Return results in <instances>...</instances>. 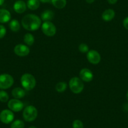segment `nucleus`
<instances>
[{"label":"nucleus","mask_w":128,"mask_h":128,"mask_svg":"<svg viewBox=\"0 0 128 128\" xmlns=\"http://www.w3.org/2000/svg\"><path fill=\"white\" fill-rule=\"evenodd\" d=\"M22 24L26 30L36 31L41 26L42 20L36 14H28L22 19Z\"/></svg>","instance_id":"obj_1"},{"label":"nucleus","mask_w":128,"mask_h":128,"mask_svg":"<svg viewBox=\"0 0 128 128\" xmlns=\"http://www.w3.org/2000/svg\"><path fill=\"white\" fill-rule=\"evenodd\" d=\"M21 84L24 89L31 90L36 86V79L35 77L31 74L26 73L22 75L21 77Z\"/></svg>","instance_id":"obj_2"},{"label":"nucleus","mask_w":128,"mask_h":128,"mask_svg":"<svg viewBox=\"0 0 128 128\" xmlns=\"http://www.w3.org/2000/svg\"><path fill=\"white\" fill-rule=\"evenodd\" d=\"M69 87L73 93L80 94L84 88V84L80 77H74L69 81Z\"/></svg>","instance_id":"obj_3"},{"label":"nucleus","mask_w":128,"mask_h":128,"mask_svg":"<svg viewBox=\"0 0 128 128\" xmlns=\"http://www.w3.org/2000/svg\"><path fill=\"white\" fill-rule=\"evenodd\" d=\"M38 116V110L34 106H28L26 107L23 112V118L27 122L35 120Z\"/></svg>","instance_id":"obj_4"},{"label":"nucleus","mask_w":128,"mask_h":128,"mask_svg":"<svg viewBox=\"0 0 128 128\" xmlns=\"http://www.w3.org/2000/svg\"><path fill=\"white\" fill-rule=\"evenodd\" d=\"M14 83L13 77L8 74L0 75V88L7 89L12 87Z\"/></svg>","instance_id":"obj_5"},{"label":"nucleus","mask_w":128,"mask_h":128,"mask_svg":"<svg viewBox=\"0 0 128 128\" xmlns=\"http://www.w3.org/2000/svg\"><path fill=\"white\" fill-rule=\"evenodd\" d=\"M42 31L47 36H53L56 34V28L51 22H44L42 24Z\"/></svg>","instance_id":"obj_6"},{"label":"nucleus","mask_w":128,"mask_h":128,"mask_svg":"<svg viewBox=\"0 0 128 128\" xmlns=\"http://www.w3.org/2000/svg\"><path fill=\"white\" fill-rule=\"evenodd\" d=\"M14 118L13 111L9 109H4L0 113V120L3 123L8 124L13 122Z\"/></svg>","instance_id":"obj_7"},{"label":"nucleus","mask_w":128,"mask_h":128,"mask_svg":"<svg viewBox=\"0 0 128 128\" xmlns=\"http://www.w3.org/2000/svg\"><path fill=\"white\" fill-rule=\"evenodd\" d=\"M8 107L13 112H20L24 108V104L23 102L20 100L17 99H11L9 100L8 103Z\"/></svg>","instance_id":"obj_8"},{"label":"nucleus","mask_w":128,"mask_h":128,"mask_svg":"<svg viewBox=\"0 0 128 128\" xmlns=\"http://www.w3.org/2000/svg\"><path fill=\"white\" fill-rule=\"evenodd\" d=\"M87 58L90 64L97 65L101 60V56L98 51L91 50L87 53Z\"/></svg>","instance_id":"obj_9"},{"label":"nucleus","mask_w":128,"mask_h":128,"mask_svg":"<svg viewBox=\"0 0 128 128\" xmlns=\"http://www.w3.org/2000/svg\"><path fill=\"white\" fill-rule=\"evenodd\" d=\"M29 47L27 45L23 44H18L14 46V52L16 55L19 56H27L30 54Z\"/></svg>","instance_id":"obj_10"},{"label":"nucleus","mask_w":128,"mask_h":128,"mask_svg":"<svg viewBox=\"0 0 128 128\" xmlns=\"http://www.w3.org/2000/svg\"><path fill=\"white\" fill-rule=\"evenodd\" d=\"M79 77L83 82H89L93 79L94 75L90 70L87 68H84L80 71Z\"/></svg>","instance_id":"obj_11"},{"label":"nucleus","mask_w":128,"mask_h":128,"mask_svg":"<svg viewBox=\"0 0 128 128\" xmlns=\"http://www.w3.org/2000/svg\"><path fill=\"white\" fill-rule=\"evenodd\" d=\"M26 4L22 0H18L14 3V5H13L14 10L15 11L16 13H19V14L24 13L26 10Z\"/></svg>","instance_id":"obj_12"},{"label":"nucleus","mask_w":128,"mask_h":128,"mask_svg":"<svg viewBox=\"0 0 128 128\" xmlns=\"http://www.w3.org/2000/svg\"><path fill=\"white\" fill-rule=\"evenodd\" d=\"M115 15L116 13L114 10L107 9L102 14V18L106 22H110L114 19Z\"/></svg>","instance_id":"obj_13"},{"label":"nucleus","mask_w":128,"mask_h":128,"mask_svg":"<svg viewBox=\"0 0 128 128\" xmlns=\"http://www.w3.org/2000/svg\"><path fill=\"white\" fill-rule=\"evenodd\" d=\"M11 20V13L6 9H0V23H5Z\"/></svg>","instance_id":"obj_14"},{"label":"nucleus","mask_w":128,"mask_h":128,"mask_svg":"<svg viewBox=\"0 0 128 128\" xmlns=\"http://www.w3.org/2000/svg\"><path fill=\"white\" fill-rule=\"evenodd\" d=\"M12 96L14 99H22L25 96V91L21 87H16L13 88L12 92Z\"/></svg>","instance_id":"obj_15"},{"label":"nucleus","mask_w":128,"mask_h":128,"mask_svg":"<svg viewBox=\"0 0 128 128\" xmlns=\"http://www.w3.org/2000/svg\"><path fill=\"white\" fill-rule=\"evenodd\" d=\"M54 17V13L50 10L44 11L41 14V20L44 22H51Z\"/></svg>","instance_id":"obj_16"},{"label":"nucleus","mask_w":128,"mask_h":128,"mask_svg":"<svg viewBox=\"0 0 128 128\" xmlns=\"http://www.w3.org/2000/svg\"><path fill=\"white\" fill-rule=\"evenodd\" d=\"M40 2L39 0H28L27 7L31 10H36L40 7Z\"/></svg>","instance_id":"obj_17"},{"label":"nucleus","mask_w":128,"mask_h":128,"mask_svg":"<svg viewBox=\"0 0 128 128\" xmlns=\"http://www.w3.org/2000/svg\"><path fill=\"white\" fill-rule=\"evenodd\" d=\"M9 27L12 32H17L20 30V24L17 20H12L10 22Z\"/></svg>","instance_id":"obj_18"},{"label":"nucleus","mask_w":128,"mask_h":128,"mask_svg":"<svg viewBox=\"0 0 128 128\" xmlns=\"http://www.w3.org/2000/svg\"><path fill=\"white\" fill-rule=\"evenodd\" d=\"M53 5L57 9H62L67 4V0H52Z\"/></svg>","instance_id":"obj_19"},{"label":"nucleus","mask_w":128,"mask_h":128,"mask_svg":"<svg viewBox=\"0 0 128 128\" xmlns=\"http://www.w3.org/2000/svg\"><path fill=\"white\" fill-rule=\"evenodd\" d=\"M23 41L27 45L31 46L35 42V37L32 34H26L23 37Z\"/></svg>","instance_id":"obj_20"},{"label":"nucleus","mask_w":128,"mask_h":128,"mask_svg":"<svg viewBox=\"0 0 128 128\" xmlns=\"http://www.w3.org/2000/svg\"><path fill=\"white\" fill-rule=\"evenodd\" d=\"M67 88V84L65 82H59L55 86V89L58 92H63Z\"/></svg>","instance_id":"obj_21"},{"label":"nucleus","mask_w":128,"mask_h":128,"mask_svg":"<svg viewBox=\"0 0 128 128\" xmlns=\"http://www.w3.org/2000/svg\"><path fill=\"white\" fill-rule=\"evenodd\" d=\"M11 128H24V123L23 120H15L11 124Z\"/></svg>","instance_id":"obj_22"},{"label":"nucleus","mask_w":128,"mask_h":128,"mask_svg":"<svg viewBox=\"0 0 128 128\" xmlns=\"http://www.w3.org/2000/svg\"><path fill=\"white\" fill-rule=\"evenodd\" d=\"M9 100V96L4 90L0 91V101L2 102H6Z\"/></svg>","instance_id":"obj_23"},{"label":"nucleus","mask_w":128,"mask_h":128,"mask_svg":"<svg viewBox=\"0 0 128 128\" xmlns=\"http://www.w3.org/2000/svg\"><path fill=\"white\" fill-rule=\"evenodd\" d=\"M78 50L82 54H85V53H87L89 51V48L87 44H81L78 46Z\"/></svg>","instance_id":"obj_24"},{"label":"nucleus","mask_w":128,"mask_h":128,"mask_svg":"<svg viewBox=\"0 0 128 128\" xmlns=\"http://www.w3.org/2000/svg\"><path fill=\"white\" fill-rule=\"evenodd\" d=\"M72 128H84V124L80 120L76 119L72 122Z\"/></svg>","instance_id":"obj_25"},{"label":"nucleus","mask_w":128,"mask_h":128,"mask_svg":"<svg viewBox=\"0 0 128 128\" xmlns=\"http://www.w3.org/2000/svg\"><path fill=\"white\" fill-rule=\"evenodd\" d=\"M6 34V29L2 24H0V39L3 38Z\"/></svg>","instance_id":"obj_26"},{"label":"nucleus","mask_w":128,"mask_h":128,"mask_svg":"<svg viewBox=\"0 0 128 128\" xmlns=\"http://www.w3.org/2000/svg\"><path fill=\"white\" fill-rule=\"evenodd\" d=\"M123 26L126 30H128V16L126 17L123 20Z\"/></svg>","instance_id":"obj_27"},{"label":"nucleus","mask_w":128,"mask_h":128,"mask_svg":"<svg viewBox=\"0 0 128 128\" xmlns=\"http://www.w3.org/2000/svg\"><path fill=\"white\" fill-rule=\"evenodd\" d=\"M118 0H108V2L110 4H114L118 2Z\"/></svg>","instance_id":"obj_28"},{"label":"nucleus","mask_w":128,"mask_h":128,"mask_svg":"<svg viewBox=\"0 0 128 128\" xmlns=\"http://www.w3.org/2000/svg\"><path fill=\"white\" fill-rule=\"evenodd\" d=\"M39 1H40V2H42L43 3H47L52 2V0H39Z\"/></svg>","instance_id":"obj_29"},{"label":"nucleus","mask_w":128,"mask_h":128,"mask_svg":"<svg viewBox=\"0 0 128 128\" xmlns=\"http://www.w3.org/2000/svg\"><path fill=\"white\" fill-rule=\"evenodd\" d=\"M86 1L88 4H92V3H93L95 2V0H86Z\"/></svg>","instance_id":"obj_30"},{"label":"nucleus","mask_w":128,"mask_h":128,"mask_svg":"<svg viewBox=\"0 0 128 128\" xmlns=\"http://www.w3.org/2000/svg\"><path fill=\"white\" fill-rule=\"evenodd\" d=\"M4 1L5 0H0V6H2L4 3Z\"/></svg>","instance_id":"obj_31"},{"label":"nucleus","mask_w":128,"mask_h":128,"mask_svg":"<svg viewBox=\"0 0 128 128\" xmlns=\"http://www.w3.org/2000/svg\"><path fill=\"white\" fill-rule=\"evenodd\" d=\"M28 128H36V127H35V126H32L29 127Z\"/></svg>","instance_id":"obj_32"},{"label":"nucleus","mask_w":128,"mask_h":128,"mask_svg":"<svg viewBox=\"0 0 128 128\" xmlns=\"http://www.w3.org/2000/svg\"><path fill=\"white\" fill-rule=\"evenodd\" d=\"M126 98H127V99H128V92H127V94H126Z\"/></svg>","instance_id":"obj_33"},{"label":"nucleus","mask_w":128,"mask_h":128,"mask_svg":"<svg viewBox=\"0 0 128 128\" xmlns=\"http://www.w3.org/2000/svg\"></svg>","instance_id":"obj_34"}]
</instances>
